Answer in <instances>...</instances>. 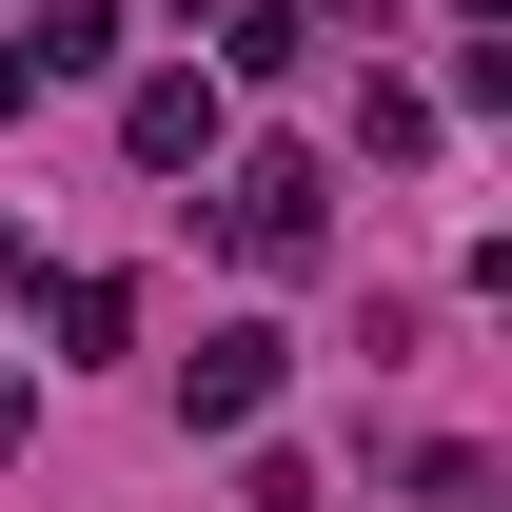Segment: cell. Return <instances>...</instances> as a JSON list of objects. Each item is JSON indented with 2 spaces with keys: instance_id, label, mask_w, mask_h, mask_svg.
<instances>
[{
  "instance_id": "1",
  "label": "cell",
  "mask_w": 512,
  "mask_h": 512,
  "mask_svg": "<svg viewBox=\"0 0 512 512\" xmlns=\"http://www.w3.org/2000/svg\"><path fill=\"white\" fill-rule=\"evenodd\" d=\"M316 197H335V178H316V158H296V138H256L237 178H217V237H237L256 276H316V237H335Z\"/></svg>"
},
{
  "instance_id": "2",
  "label": "cell",
  "mask_w": 512,
  "mask_h": 512,
  "mask_svg": "<svg viewBox=\"0 0 512 512\" xmlns=\"http://www.w3.org/2000/svg\"><path fill=\"white\" fill-rule=\"evenodd\" d=\"M276 375H296V355H276V316H237V335H197V355H178V414H197V434H256V414H276Z\"/></svg>"
},
{
  "instance_id": "3",
  "label": "cell",
  "mask_w": 512,
  "mask_h": 512,
  "mask_svg": "<svg viewBox=\"0 0 512 512\" xmlns=\"http://www.w3.org/2000/svg\"><path fill=\"white\" fill-rule=\"evenodd\" d=\"M119 138H138V178H197V158H217V79H138Z\"/></svg>"
},
{
  "instance_id": "4",
  "label": "cell",
  "mask_w": 512,
  "mask_h": 512,
  "mask_svg": "<svg viewBox=\"0 0 512 512\" xmlns=\"http://www.w3.org/2000/svg\"><path fill=\"white\" fill-rule=\"evenodd\" d=\"M20 60H40V79H99V60H119V0H20Z\"/></svg>"
},
{
  "instance_id": "5",
  "label": "cell",
  "mask_w": 512,
  "mask_h": 512,
  "mask_svg": "<svg viewBox=\"0 0 512 512\" xmlns=\"http://www.w3.org/2000/svg\"><path fill=\"white\" fill-rule=\"evenodd\" d=\"M296 60H316V20H296V0H256L237 40H217V79H296Z\"/></svg>"
},
{
  "instance_id": "6",
  "label": "cell",
  "mask_w": 512,
  "mask_h": 512,
  "mask_svg": "<svg viewBox=\"0 0 512 512\" xmlns=\"http://www.w3.org/2000/svg\"><path fill=\"white\" fill-rule=\"evenodd\" d=\"M138 335V276H60V355H119Z\"/></svg>"
},
{
  "instance_id": "7",
  "label": "cell",
  "mask_w": 512,
  "mask_h": 512,
  "mask_svg": "<svg viewBox=\"0 0 512 512\" xmlns=\"http://www.w3.org/2000/svg\"><path fill=\"white\" fill-rule=\"evenodd\" d=\"M414 512H493V453H414Z\"/></svg>"
},
{
  "instance_id": "8",
  "label": "cell",
  "mask_w": 512,
  "mask_h": 512,
  "mask_svg": "<svg viewBox=\"0 0 512 512\" xmlns=\"http://www.w3.org/2000/svg\"><path fill=\"white\" fill-rule=\"evenodd\" d=\"M0 119H40V60H20V40H0Z\"/></svg>"
}]
</instances>
